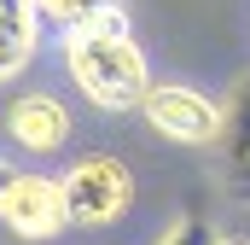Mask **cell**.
I'll list each match as a JSON object with an SVG mask.
<instances>
[{"mask_svg":"<svg viewBox=\"0 0 250 245\" xmlns=\"http://www.w3.org/2000/svg\"><path fill=\"white\" fill-rule=\"evenodd\" d=\"M157 245H215V228H209L204 216H181V222H175Z\"/></svg>","mask_w":250,"mask_h":245,"instance_id":"cell-9","label":"cell"},{"mask_svg":"<svg viewBox=\"0 0 250 245\" xmlns=\"http://www.w3.org/2000/svg\"><path fill=\"white\" fill-rule=\"evenodd\" d=\"M123 12V0H35V18L41 24H53V29H87V24H105V18H117Z\"/></svg>","mask_w":250,"mask_h":245,"instance_id":"cell-8","label":"cell"},{"mask_svg":"<svg viewBox=\"0 0 250 245\" xmlns=\"http://www.w3.org/2000/svg\"><path fill=\"white\" fill-rule=\"evenodd\" d=\"M64 64H70V82L82 88V99L99 105V111H134L140 94L151 88L146 53L128 35V12L105 18V24H87V29H70Z\"/></svg>","mask_w":250,"mask_h":245,"instance_id":"cell-1","label":"cell"},{"mask_svg":"<svg viewBox=\"0 0 250 245\" xmlns=\"http://www.w3.org/2000/svg\"><path fill=\"white\" fill-rule=\"evenodd\" d=\"M134 111H146V122L175 146H215L221 134V105L192 82H151Z\"/></svg>","mask_w":250,"mask_h":245,"instance_id":"cell-3","label":"cell"},{"mask_svg":"<svg viewBox=\"0 0 250 245\" xmlns=\"http://www.w3.org/2000/svg\"><path fill=\"white\" fill-rule=\"evenodd\" d=\"M59 198L70 228H105L117 222L128 204H134V170L111 152H93V158H76L59 175Z\"/></svg>","mask_w":250,"mask_h":245,"instance_id":"cell-2","label":"cell"},{"mask_svg":"<svg viewBox=\"0 0 250 245\" xmlns=\"http://www.w3.org/2000/svg\"><path fill=\"white\" fill-rule=\"evenodd\" d=\"M6 175H12V164H6V158H0V181H6Z\"/></svg>","mask_w":250,"mask_h":245,"instance_id":"cell-11","label":"cell"},{"mask_svg":"<svg viewBox=\"0 0 250 245\" xmlns=\"http://www.w3.org/2000/svg\"><path fill=\"white\" fill-rule=\"evenodd\" d=\"M0 228H12L18 240H59L64 228H70L59 181L53 175H35V170H12L0 181Z\"/></svg>","mask_w":250,"mask_h":245,"instance_id":"cell-4","label":"cell"},{"mask_svg":"<svg viewBox=\"0 0 250 245\" xmlns=\"http://www.w3.org/2000/svg\"><path fill=\"white\" fill-rule=\"evenodd\" d=\"M221 170H227V187L250 204V82L233 88V99L221 105Z\"/></svg>","mask_w":250,"mask_h":245,"instance_id":"cell-6","label":"cell"},{"mask_svg":"<svg viewBox=\"0 0 250 245\" xmlns=\"http://www.w3.org/2000/svg\"><path fill=\"white\" fill-rule=\"evenodd\" d=\"M35 41H41L35 0H0V82H12V76L29 70Z\"/></svg>","mask_w":250,"mask_h":245,"instance_id":"cell-7","label":"cell"},{"mask_svg":"<svg viewBox=\"0 0 250 245\" xmlns=\"http://www.w3.org/2000/svg\"><path fill=\"white\" fill-rule=\"evenodd\" d=\"M215 245H250V234H215Z\"/></svg>","mask_w":250,"mask_h":245,"instance_id":"cell-10","label":"cell"},{"mask_svg":"<svg viewBox=\"0 0 250 245\" xmlns=\"http://www.w3.org/2000/svg\"><path fill=\"white\" fill-rule=\"evenodd\" d=\"M6 134L23 152H59L64 140H70V111H64L59 94H23L6 111Z\"/></svg>","mask_w":250,"mask_h":245,"instance_id":"cell-5","label":"cell"}]
</instances>
